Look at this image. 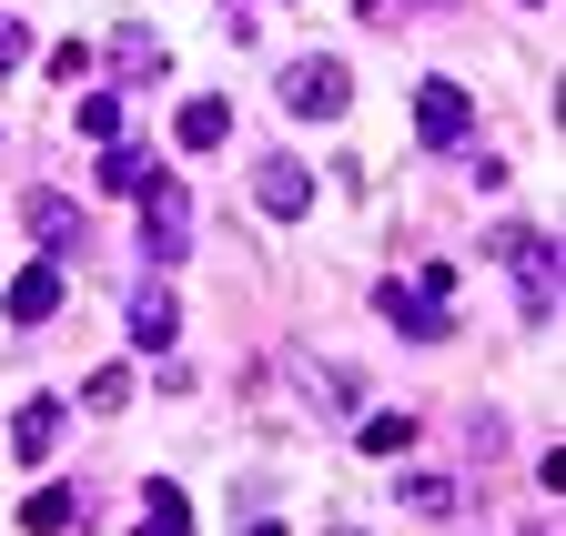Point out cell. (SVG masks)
Returning a JSON list of instances; mask_svg holds the SVG:
<instances>
[{
  "mask_svg": "<svg viewBox=\"0 0 566 536\" xmlns=\"http://www.w3.org/2000/svg\"><path fill=\"white\" fill-rule=\"evenodd\" d=\"M132 203H142V253H153L163 274H172V263L192 253V192H182L172 172H153V182L132 192Z\"/></svg>",
  "mask_w": 566,
  "mask_h": 536,
  "instance_id": "cell-1",
  "label": "cell"
},
{
  "mask_svg": "<svg viewBox=\"0 0 566 536\" xmlns=\"http://www.w3.org/2000/svg\"><path fill=\"white\" fill-rule=\"evenodd\" d=\"M446 294H455V274H446V263H424L415 284H385L375 304H385L395 334H415V345H446Z\"/></svg>",
  "mask_w": 566,
  "mask_h": 536,
  "instance_id": "cell-2",
  "label": "cell"
},
{
  "mask_svg": "<svg viewBox=\"0 0 566 536\" xmlns=\"http://www.w3.org/2000/svg\"><path fill=\"white\" fill-rule=\"evenodd\" d=\"M283 102H294L304 122H344L354 72H344V61H294V72H283Z\"/></svg>",
  "mask_w": 566,
  "mask_h": 536,
  "instance_id": "cell-3",
  "label": "cell"
},
{
  "mask_svg": "<svg viewBox=\"0 0 566 536\" xmlns=\"http://www.w3.org/2000/svg\"><path fill=\"white\" fill-rule=\"evenodd\" d=\"M415 132H424V153H465L475 102H465L455 82H424V92H415Z\"/></svg>",
  "mask_w": 566,
  "mask_h": 536,
  "instance_id": "cell-4",
  "label": "cell"
},
{
  "mask_svg": "<svg viewBox=\"0 0 566 536\" xmlns=\"http://www.w3.org/2000/svg\"><path fill=\"white\" fill-rule=\"evenodd\" d=\"M253 192H263V213H304V203H314V172H304L294 153H263V162H253Z\"/></svg>",
  "mask_w": 566,
  "mask_h": 536,
  "instance_id": "cell-5",
  "label": "cell"
},
{
  "mask_svg": "<svg viewBox=\"0 0 566 536\" xmlns=\"http://www.w3.org/2000/svg\"><path fill=\"white\" fill-rule=\"evenodd\" d=\"M51 314H61V263L41 253V263H31V274L11 284V324H51Z\"/></svg>",
  "mask_w": 566,
  "mask_h": 536,
  "instance_id": "cell-6",
  "label": "cell"
},
{
  "mask_svg": "<svg viewBox=\"0 0 566 536\" xmlns=\"http://www.w3.org/2000/svg\"><path fill=\"white\" fill-rule=\"evenodd\" d=\"M51 445H61V406H51V395H31V406L11 416V455H21V465H41Z\"/></svg>",
  "mask_w": 566,
  "mask_h": 536,
  "instance_id": "cell-7",
  "label": "cell"
},
{
  "mask_svg": "<svg viewBox=\"0 0 566 536\" xmlns=\"http://www.w3.org/2000/svg\"><path fill=\"white\" fill-rule=\"evenodd\" d=\"M122 314H132V345H142V355H163V345H172V294H163V284H142Z\"/></svg>",
  "mask_w": 566,
  "mask_h": 536,
  "instance_id": "cell-8",
  "label": "cell"
},
{
  "mask_svg": "<svg viewBox=\"0 0 566 536\" xmlns=\"http://www.w3.org/2000/svg\"><path fill=\"white\" fill-rule=\"evenodd\" d=\"M182 526H192L182 486H172V476H153V486H142V526H132V536H182Z\"/></svg>",
  "mask_w": 566,
  "mask_h": 536,
  "instance_id": "cell-9",
  "label": "cell"
},
{
  "mask_svg": "<svg viewBox=\"0 0 566 536\" xmlns=\"http://www.w3.org/2000/svg\"><path fill=\"white\" fill-rule=\"evenodd\" d=\"M21 526H31V536H71V526H82V496H71V486H41V496L21 506Z\"/></svg>",
  "mask_w": 566,
  "mask_h": 536,
  "instance_id": "cell-10",
  "label": "cell"
},
{
  "mask_svg": "<svg viewBox=\"0 0 566 536\" xmlns=\"http://www.w3.org/2000/svg\"><path fill=\"white\" fill-rule=\"evenodd\" d=\"M223 132H233V112H223V102H182L172 143H182V153H212V143H223Z\"/></svg>",
  "mask_w": 566,
  "mask_h": 536,
  "instance_id": "cell-11",
  "label": "cell"
},
{
  "mask_svg": "<svg viewBox=\"0 0 566 536\" xmlns=\"http://www.w3.org/2000/svg\"><path fill=\"white\" fill-rule=\"evenodd\" d=\"M153 172H163L153 153H132V143H102V192H142Z\"/></svg>",
  "mask_w": 566,
  "mask_h": 536,
  "instance_id": "cell-12",
  "label": "cell"
},
{
  "mask_svg": "<svg viewBox=\"0 0 566 536\" xmlns=\"http://www.w3.org/2000/svg\"><path fill=\"white\" fill-rule=\"evenodd\" d=\"M31 233L71 253V233H82V213H71V203H61V192H41V203H31Z\"/></svg>",
  "mask_w": 566,
  "mask_h": 536,
  "instance_id": "cell-13",
  "label": "cell"
},
{
  "mask_svg": "<svg viewBox=\"0 0 566 536\" xmlns=\"http://www.w3.org/2000/svg\"><path fill=\"white\" fill-rule=\"evenodd\" d=\"M365 455H405L415 445V416H365V435H354Z\"/></svg>",
  "mask_w": 566,
  "mask_h": 536,
  "instance_id": "cell-14",
  "label": "cell"
},
{
  "mask_svg": "<svg viewBox=\"0 0 566 536\" xmlns=\"http://www.w3.org/2000/svg\"><path fill=\"white\" fill-rule=\"evenodd\" d=\"M82 406H92V416H122V406H132V375H122V365H102V375L82 385Z\"/></svg>",
  "mask_w": 566,
  "mask_h": 536,
  "instance_id": "cell-15",
  "label": "cell"
},
{
  "mask_svg": "<svg viewBox=\"0 0 566 536\" xmlns=\"http://www.w3.org/2000/svg\"><path fill=\"white\" fill-rule=\"evenodd\" d=\"M71 122H82V132H92V143H122V92H92L82 112H71Z\"/></svg>",
  "mask_w": 566,
  "mask_h": 536,
  "instance_id": "cell-16",
  "label": "cell"
},
{
  "mask_svg": "<svg viewBox=\"0 0 566 536\" xmlns=\"http://www.w3.org/2000/svg\"><path fill=\"white\" fill-rule=\"evenodd\" d=\"M112 61H122V72H132V82H163V51H153V41H142V31H122V41H112Z\"/></svg>",
  "mask_w": 566,
  "mask_h": 536,
  "instance_id": "cell-17",
  "label": "cell"
},
{
  "mask_svg": "<svg viewBox=\"0 0 566 536\" xmlns=\"http://www.w3.org/2000/svg\"><path fill=\"white\" fill-rule=\"evenodd\" d=\"M21 51H31V41H21V21H0V72H21Z\"/></svg>",
  "mask_w": 566,
  "mask_h": 536,
  "instance_id": "cell-18",
  "label": "cell"
},
{
  "mask_svg": "<svg viewBox=\"0 0 566 536\" xmlns=\"http://www.w3.org/2000/svg\"><path fill=\"white\" fill-rule=\"evenodd\" d=\"M354 11H385V0H354Z\"/></svg>",
  "mask_w": 566,
  "mask_h": 536,
  "instance_id": "cell-19",
  "label": "cell"
},
{
  "mask_svg": "<svg viewBox=\"0 0 566 536\" xmlns=\"http://www.w3.org/2000/svg\"><path fill=\"white\" fill-rule=\"evenodd\" d=\"M334 536H365V526H334Z\"/></svg>",
  "mask_w": 566,
  "mask_h": 536,
  "instance_id": "cell-20",
  "label": "cell"
}]
</instances>
